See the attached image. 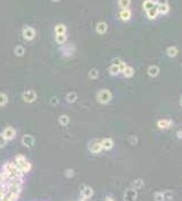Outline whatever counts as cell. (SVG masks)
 I'll return each instance as SVG.
<instances>
[{
  "label": "cell",
  "instance_id": "6da1fadb",
  "mask_svg": "<svg viewBox=\"0 0 182 201\" xmlns=\"http://www.w3.org/2000/svg\"><path fill=\"white\" fill-rule=\"evenodd\" d=\"M14 161L16 162L18 168H19L23 173H25V174H28V173L32 169V164L25 158V156L17 155L16 157H15V160Z\"/></svg>",
  "mask_w": 182,
  "mask_h": 201
},
{
  "label": "cell",
  "instance_id": "7a4b0ae2",
  "mask_svg": "<svg viewBox=\"0 0 182 201\" xmlns=\"http://www.w3.org/2000/svg\"><path fill=\"white\" fill-rule=\"evenodd\" d=\"M2 171H5V172H8V173H11V174H14V175H16L18 177H23L25 176V173H23L18 166L16 165V162L15 161H7L6 164H4V166L1 168Z\"/></svg>",
  "mask_w": 182,
  "mask_h": 201
},
{
  "label": "cell",
  "instance_id": "3957f363",
  "mask_svg": "<svg viewBox=\"0 0 182 201\" xmlns=\"http://www.w3.org/2000/svg\"><path fill=\"white\" fill-rule=\"evenodd\" d=\"M97 100L98 102H100L102 105H107L108 102H110L112 100V93L107 89H104L97 93Z\"/></svg>",
  "mask_w": 182,
  "mask_h": 201
},
{
  "label": "cell",
  "instance_id": "277c9868",
  "mask_svg": "<svg viewBox=\"0 0 182 201\" xmlns=\"http://www.w3.org/2000/svg\"><path fill=\"white\" fill-rule=\"evenodd\" d=\"M22 35L26 41H32L35 38L37 32L32 26H24V29L22 30Z\"/></svg>",
  "mask_w": 182,
  "mask_h": 201
},
{
  "label": "cell",
  "instance_id": "5b68a950",
  "mask_svg": "<svg viewBox=\"0 0 182 201\" xmlns=\"http://www.w3.org/2000/svg\"><path fill=\"white\" fill-rule=\"evenodd\" d=\"M88 149L90 152L92 154H100L102 151L101 144H100V141L99 140H92L88 143Z\"/></svg>",
  "mask_w": 182,
  "mask_h": 201
},
{
  "label": "cell",
  "instance_id": "8992f818",
  "mask_svg": "<svg viewBox=\"0 0 182 201\" xmlns=\"http://www.w3.org/2000/svg\"><path fill=\"white\" fill-rule=\"evenodd\" d=\"M37 93L33 90H26L22 93V99L25 101V102H28V104H32L37 100Z\"/></svg>",
  "mask_w": 182,
  "mask_h": 201
},
{
  "label": "cell",
  "instance_id": "52a82bcc",
  "mask_svg": "<svg viewBox=\"0 0 182 201\" xmlns=\"http://www.w3.org/2000/svg\"><path fill=\"white\" fill-rule=\"evenodd\" d=\"M93 195V190L91 186H88V185H84L82 189H81V193H80V200H88L92 198Z\"/></svg>",
  "mask_w": 182,
  "mask_h": 201
},
{
  "label": "cell",
  "instance_id": "ba28073f",
  "mask_svg": "<svg viewBox=\"0 0 182 201\" xmlns=\"http://www.w3.org/2000/svg\"><path fill=\"white\" fill-rule=\"evenodd\" d=\"M2 134L7 139V141H11V140H14V139L16 138V130L11 126H7L2 131Z\"/></svg>",
  "mask_w": 182,
  "mask_h": 201
},
{
  "label": "cell",
  "instance_id": "9c48e42d",
  "mask_svg": "<svg viewBox=\"0 0 182 201\" xmlns=\"http://www.w3.org/2000/svg\"><path fill=\"white\" fill-rule=\"evenodd\" d=\"M35 143V139H34L33 135L31 134H24L22 136V144L28 147V148H32Z\"/></svg>",
  "mask_w": 182,
  "mask_h": 201
},
{
  "label": "cell",
  "instance_id": "30bf717a",
  "mask_svg": "<svg viewBox=\"0 0 182 201\" xmlns=\"http://www.w3.org/2000/svg\"><path fill=\"white\" fill-rule=\"evenodd\" d=\"M131 17H132V13L129 8H124V9H122L121 12H119V18L123 21V22H128V21H130Z\"/></svg>",
  "mask_w": 182,
  "mask_h": 201
},
{
  "label": "cell",
  "instance_id": "8fae6325",
  "mask_svg": "<svg viewBox=\"0 0 182 201\" xmlns=\"http://www.w3.org/2000/svg\"><path fill=\"white\" fill-rule=\"evenodd\" d=\"M100 144H101L102 150H110L114 147L113 140H112V139H109V138L102 139L101 141H100Z\"/></svg>",
  "mask_w": 182,
  "mask_h": 201
},
{
  "label": "cell",
  "instance_id": "7c38bea8",
  "mask_svg": "<svg viewBox=\"0 0 182 201\" xmlns=\"http://www.w3.org/2000/svg\"><path fill=\"white\" fill-rule=\"evenodd\" d=\"M108 30V25L106 22H99V23H97L96 25V32L98 34H105L106 32H107Z\"/></svg>",
  "mask_w": 182,
  "mask_h": 201
},
{
  "label": "cell",
  "instance_id": "4fadbf2b",
  "mask_svg": "<svg viewBox=\"0 0 182 201\" xmlns=\"http://www.w3.org/2000/svg\"><path fill=\"white\" fill-rule=\"evenodd\" d=\"M138 193L134 189H129L125 191L124 193V200H136Z\"/></svg>",
  "mask_w": 182,
  "mask_h": 201
},
{
  "label": "cell",
  "instance_id": "5bb4252c",
  "mask_svg": "<svg viewBox=\"0 0 182 201\" xmlns=\"http://www.w3.org/2000/svg\"><path fill=\"white\" fill-rule=\"evenodd\" d=\"M60 51L63 52V55L65 57H71L74 53V47L72 45H67V46H64L60 48Z\"/></svg>",
  "mask_w": 182,
  "mask_h": 201
},
{
  "label": "cell",
  "instance_id": "9a60e30c",
  "mask_svg": "<svg viewBox=\"0 0 182 201\" xmlns=\"http://www.w3.org/2000/svg\"><path fill=\"white\" fill-rule=\"evenodd\" d=\"M146 14H147V17L149 19H155V18L158 16V9H157V5H155L153 8H150V9H148L146 10Z\"/></svg>",
  "mask_w": 182,
  "mask_h": 201
},
{
  "label": "cell",
  "instance_id": "2e32d148",
  "mask_svg": "<svg viewBox=\"0 0 182 201\" xmlns=\"http://www.w3.org/2000/svg\"><path fill=\"white\" fill-rule=\"evenodd\" d=\"M55 41H56L57 45L63 46V45H65V43H66V41H67V36H66V34H56V36H55Z\"/></svg>",
  "mask_w": 182,
  "mask_h": 201
},
{
  "label": "cell",
  "instance_id": "e0dca14e",
  "mask_svg": "<svg viewBox=\"0 0 182 201\" xmlns=\"http://www.w3.org/2000/svg\"><path fill=\"white\" fill-rule=\"evenodd\" d=\"M65 100L67 101L68 104H74V102L78 100V94H76L75 92H69V93H67V94H66Z\"/></svg>",
  "mask_w": 182,
  "mask_h": 201
},
{
  "label": "cell",
  "instance_id": "ac0fdd59",
  "mask_svg": "<svg viewBox=\"0 0 182 201\" xmlns=\"http://www.w3.org/2000/svg\"><path fill=\"white\" fill-rule=\"evenodd\" d=\"M66 30L64 24H57L55 26V34H66Z\"/></svg>",
  "mask_w": 182,
  "mask_h": 201
},
{
  "label": "cell",
  "instance_id": "d6986e66",
  "mask_svg": "<svg viewBox=\"0 0 182 201\" xmlns=\"http://www.w3.org/2000/svg\"><path fill=\"white\" fill-rule=\"evenodd\" d=\"M157 125L159 128H169L172 125V121L170 119H160L157 122Z\"/></svg>",
  "mask_w": 182,
  "mask_h": 201
},
{
  "label": "cell",
  "instance_id": "ffe728a7",
  "mask_svg": "<svg viewBox=\"0 0 182 201\" xmlns=\"http://www.w3.org/2000/svg\"><path fill=\"white\" fill-rule=\"evenodd\" d=\"M157 9H158V14H162V15H165V14H167L169 10H170V7L167 4H165V5H157Z\"/></svg>",
  "mask_w": 182,
  "mask_h": 201
},
{
  "label": "cell",
  "instance_id": "44dd1931",
  "mask_svg": "<svg viewBox=\"0 0 182 201\" xmlns=\"http://www.w3.org/2000/svg\"><path fill=\"white\" fill-rule=\"evenodd\" d=\"M158 73H159V68L157 67V66H150V67L148 68V75L151 76V77L157 76Z\"/></svg>",
  "mask_w": 182,
  "mask_h": 201
},
{
  "label": "cell",
  "instance_id": "7402d4cb",
  "mask_svg": "<svg viewBox=\"0 0 182 201\" xmlns=\"http://www.w3.org/2000/svg\"><path fill=\"white\" fill-rule=\"evenodd\" d=\"M58 122H59V124H60L62 126H67L68 124H69V117H68L67 115L59 116V118H58Z\"/></svg>",
  "mask_w": 182,
  "mask_h": 201
},
{
  "label": "cell",
  "instance_id": "603a6c76",
  "mask_svg": "<svg viewBox=\"0 0 182 201\" xmlns=\"http://www.w3.org/2000/svg\"><path fill=\"white\" fill-rule=\"evenodd\" d=\"M155 5H156V2H155L154 0H145L143 4H142V8H143L145 10H148V9L153 8Z\"/></svg>",
  "mask_w": 182,
  "mask_h": 201
},
{
  "label": "cell",
  "instance_id": "cb8c5ba5",
  "mask_svg": "<svg viewBox=\"0 0 182 201\" xmlns=\"http://www.w3.org/2000/svg\"><path fill=\"white\" fill-rule=\"evenodd\" d=\"M108 72H109V74L112 75V76H116V75L119 73V68L117 65H110L109 66V68H108Z\"/></svg>",
  "mask_w": 182,
  "mask_h": 201
},
{
  "label": "cell",
  "instance_id": "d4e9b609",
  "mask_svg": "<svg viewBox=\"0 0 182 201\" xmlns=\"http://www.w3.org/2000/svg\"><path fill=\"white\" fill-rule=\"evenodd\" d=\"M122 73H123V75H124L125 77H128V79H129V77H132V76H133L134 69L132 68L131 66H126V68H125Z\"/></svg>",
  "mask_w": 182,
  "mask_h": 201
},
{
  "label": "cell",
  "instance_id": "484cf974",
  "mask_svg": "<svg viewBox=\"0 0 182 201\" xmlns=\"http://www.w3.org/2000/svg\"><path fill=\"white\" fill-rule=\"evenodd\" d=\"M14 52H15V55H16L17 57H23L24 53H25V49L22 46H16L15 49H14Z\"/></svg>",
  "mask_w": 182,
  "mask_h": 201
},
{
  "label": "cell",
  "instance_id": "4316f807",
  "mask_svg": "<svg viewBox=\"0 0 182 201\" xmlns=\"http://www.w3.org/2000/svg\"><path fill=\"white\" fill-rule=\"evenodd\" d=\"M131 4V0H119V7L121 9H124V8H129Z\"/></svg>",
  "mask_w": 182,
  "mask_h": 201
},
{
  "label": "cell",
  "instance_id": "83f0119b",
  "mask_svg": "<svg viewBox=\"0 0 182 201\" xmlns=\"http://www.w3.org/2000/svg\"><path fill=\"white\" fill-rule=\"evenodd\" d=\"M7 102H8V97H7V94L4 93V92H0V107L7 105Z\"/></svg>",
  "mask_w": 182,
  "mask_h": 201
},
{
  "label": "cell",
  "instance_id": "f1b7e54d",
  "mask_svg": "<svg viewBox=\"0 0 182 201\" xmlns=\"http://www.w3.org/2000/svg\"><path fill=\"white\" fill-rule=\"evenodd\" d=\"M89 77H90L91 80H97V79L99 77V72H98V69H96V68L91 69L90 72H89Z\"/></svg>",
  "mask_w": 182,
  "mask_h": 201
},
{
  "label": "cell",
  "instance_id": "f546056e",
  "mask_svg": "<svg viewBox=\"0 0 182 201\" xmlns=\"http://www.w3.org/2000/svg\"><path fill=\"white\" fill-rule=\"evenodd\" d=\"M167 55H169V57H175L176 55H178V48H175V47H170V48L167 49Z\"/></svg>",
  "mask_w": 182,
  "mask_h": 201
},
{
  "label": "cell",
  "instance_id": "4dcf8cb0",
  "mask_svg": "<svg viewBox=\"0 0 182 201\" xmlns=\"http://www.w3.org/2000/svg\"><path fill=\"white\" fill-rule=\"evenodd\" d=\"M132 186L134 188V189H141L142 186H143V182H142V179H136L133 183H132Z\"/></svg>",
  "mask_w": 182,
  "mask_h": 201
},
{
  "label": "cell",
  "instance_id": "1f68e13d",
  "mask_svg": "<svg viewBox=\"0 0 182 201\" xmlns=\"http://www.w3.org/2000/svg\"><path fill=\"white\" fill-rule=\"evenodd\" d=\"M7 142H8V141H7V139L4 136V134L0 133V149H1V148H5Z\"/></svg>",
  "mask_w": 182,
  "mask_h": 201
},
{
  "label": "cell",
  "instance_id": "d6a6232c",
  "mask_svg": "<svg viewBox=\"0 0 182 201\" xmlns=\"http://www.w3.org/2000/svg\"><path fill=\"white\" fill-rule=\"evenodd\" d=\"M163 194H164V200H172V199H173V197H174V194H173L171 191L163 192Z\"/></svg>",
  "mask_w": 182,
  "mask_h": 201
},
{
  "label": "cell",
  "instance_id": "836d02e7",
  "mask_svg": "<svg viewBox=\"0 0 182 201\" xmlns=\"http://www.w3.org/2000/svg\"><path fill=\"white\" fill-rule=\"evenodd\" d=\"M64 175H65L66 177H68V178L73 177V176H74V171H73V168H67V169L65 171V173H64Z\"/></svg>",
  "mask_w": 182,
  "mask_h": 201
},
{
  "label": "cell",
  "instance_id": "e575fe53",
  "mask_svg": "<svg viewBox=\"0 0 182 201\" xmlns=\"http://www.w3.org/2000/svg\"><path fill=\"white\" fill-rule=\"evenodd\" d=\"M154 199L155 200H164V194H163V192H157V193H155L154 194Z\"/></svg>",
  "mask_w": 182,
  "mask_h": 201
},
{
  "label": "cell",
  "instance_id": "d590c367",
  "mask_svg": "<svg viewBox=\"0 0 182 201\" xmlns=\"http://www.w3.org/2000/svg\"><path fill=\"white\" fill-rule=\"evenodd\" d=\"M126 66H128V65H126V64H125L124 62H122V63L119 64V73H122V72H123V70H124V69L126 68Z\"/></svg>",
  "mask_w": 182,
  "mask_h": 201
},
{
  "label": "cell",
  "instance_id": "8d00e7d4",
  "mask_svg": "<svg viewBox=\"0 0 182 201\" xmlns=\"http://www.w3.org/2000/svg\"><path fill=\"white\" fill-rule=\"evenodd\" d=\"M121 63H122V60H121V59H119V58H115V59H113V62H112V64H113V65H117V66H119Z\"/></svg>",
  "mask_w": 182,
  "mask_h": 201
},
{
  "label": "cell",
  "instance_id": "74e56055",
  "mask_svg": "<svg viewBox=\"0 0 182 201\" xmlns=\"http://www.w3.org/2000/svg\"><path fill=\"white\" fill-rule=\"evenodd\" d=\"M155 2H156V5H165V4H167V0H156Z\"/></svg>",
  "mask_w": 182,
  "mask_h": 201
},
{
  "label": "cell",
  "instance_id": "f35d334b",
  "mask_svg": "<svg viewBox=\"0 0 182 201\" xmlns=\"http://www.w3.org/2000/svg\"><path fill=\"white\" fill-rule=\"evenodd\" d=\"M130 142L132 144L136 143V142H138V139H136V136H133V135H132V136H130Z\"/></svg>",
  "mask_w": 182,
  "mask_h": 201
},
{
  "label": "cell",
  "instance_id": "ab89813d",
  "mask_svg": "<svg viewBox=\"0 0 182 201\" xmlns=\"http://www.w3.org/2000/svg\"><path fill=\"white\" fill-rule=\"evenodd\" d=\"M57 104H58V99L56 97L51 98V105H57Z\"/></svg>",
  "mask_w": 182,
  "mask_h": 201
},
{
  "label": "cell",
  "instance_id": "60d3db41",
  "mask_svg": "<svg viewBox=\"0 0 182 201\" xmlns=\"http://www.w3.org/2000/svg\"><path fill=\"white\" fill-rule=\"evenodd\" d=\"M178 136H179V139H182V131H179V132H178Z\"/></svg>",
  "mask_w": 182,
  "mask_h": 201
},
{
  "label": "cell",
  "instance_id": "b9f144b4",
  "mask_svg": "<svg viewBox=\"0 0 182 201\" xmlns=\"http://www.w3.org/2000/svg\"><path fill=\"white\" fill-rule=\"evenodd\" d=\"M106 200H108V201H109V200L113 201V200H114V198H113V197H106Z\"/></svg>",
  "mask_w": 182,
  "mask_h": 201
},
{
  "label": "cell",
  "instance_id": "7bdbcfd3",
  "mask_svg": "<svg viewBox=\"0 0 182 201\" xmlns=\"http://www.w3.org/2000/svg\"><path fill=\"white\" fill-rule=\"evenodd\" d=\"M51 1H54V2H58L59 0H51Z\"/></svg>",
  "mask_w": 182,
  "mask_h": 201
},
{
  "label": "cell",
  "instance_id": "ee69618b",
  "mask_svg": "<svg viewBox=\"0 0 182 201\" xmlns=\"http://www.w3.org/2000/svg\"><path fill=\"white\" fill-rule=\"evenodd\" d=\"M180 105L182 106V97H181V99H180Z\"/></svg>",
  "mask_w": 182,
  "mask_h": 201
}]
</instances>
